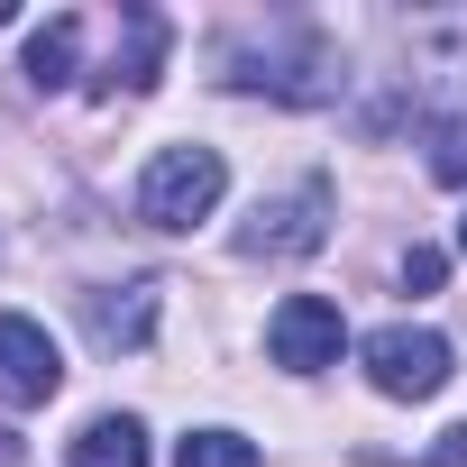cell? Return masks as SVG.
Wrapping results in <instances>:
<instances>
[{
	"mask_svg": "<svg viewBox=\"0 0 467 467\" xmlns=\"http://www.w3.org/2000/svg\"><path fill=\"white\" fill-rule=\"evenodd\" d=\"M431 467H467V421H458V431H440V449H431Z\"/></svg>",
	"mask_w": 467,
	"mask_h": 467,
	"instance_id": "obj_13",
	"label": "cell"
},
{
	"mask_svg": "<svg viewBox=\"0 0 467 467\" xmlns=\"http://www.w3.org/2000/svg\"><path fill=\"white\" fill-rule=\"evenodd\" d=\"M165 47H174V37H165V19H156V10H129V47L92 74V92H101V101H119V92H156Z\"/></svg>",
	"mask_w": 467,
	"mask_h": 467,
	"instance_id": "obj_6",
	"label": "cell"
},
{
	"mask_svg": "<svg viewBox=\"0 0 467 467\" xmlns=\"http://www.w3.org/2000/svg\"><path fill=\"white\" fill-rule=\"evenodd\" d=\"M440 275H449L440 248H412V257H403V294H440Z\"/></svg>",
	"mask_w": 467,
	"mask_h": 467,
	"instance_id": "obj_12",
	"label": "cell"
},
{
	"mask_svg": "<svg viewBox=\"0 0 467 467\" xmlns=\"http://www.w3.org/2000/svg\"><path fill=\"white\" fill-rule=\"evenodd\" d=\"M321 239H330V174H303L239 220V257H312Z\"/></svg>",
	"mask_w": 467,
	"mask_h": 467,
	"instance_id": "obj_2",
	"label": "cell"
},
{
	"mask_svg": "<svg viewBox=\"0 0 467 467\" xmlns=\"http://www.w3.org/2000/svg\"><path fill=\"white\" fill-rule=\"evenodd\" d=\"M458 257H467V220H458Z\"/></svg>",
	"mask_w": 467,
	"mask_h": 467,
	"instance_id": "obj_15",
	"label": "cell"
},
{
	"mask_svg": "<svg viewBox=\"0 0 467 467\" xmlns=\"http://www.w3.org/2000/svg\"><path fill=\"white\" fill-rule=\"evenodd\" d=\"M74 467H147V421L92 412V421L74 431Z\"/></svg>",
	"mask_w": 467,
	"mask_h": 467,
	"instance_id": "obj_8",
	"label": "cell"
},
{
	"mask_svg": "<svg viewBox=\"0 0 467 467\" xmlns=\"http://www.w3.org/2000/svg\"><path fill=\"white\" fill-rule=\"evenodd\" d=\"M358 358H367V385H376V394H394V403L440 394V385H449V367H458V358H449V339H440V330H412V321L376 330Z\"/></svg>",
	"mask_w": 467,
	"mask_h": 467,
	"instance_id": "obj_3",
	"label": "cell"
},
{
	"mask_svg": "<svg viewBox=\"0 0 467 467\" xmlns=\"http://www.w3.org/2000/svg\"><path fill=\"white\" fill-rule=\"evenodd\" d=\"M19 458H28V449H19V431H10V421H0V467H19Z\"/></svg>",
	"mask_w": 467,
	"mask_h": 467,
	"instance_id": "obj_14",
	"label": "cell"
},
{
	"mask_svg": "<svg viewBox=\"0 0 467 467\" xmlns=\"http://www.w3.org/2000/svg\"><path fill=\"white\" fill-rule=\"evenodd\" d=\"M83 321H92L101 348H147L156 339V285L147 275L138 285H101V294H83Z\"/></svg>",
	"mask_w": 467,
	"mask_h": 467,
	"instance_id": "obj_7",
	"label": "cell"
},
{
	"mask_svg": "<svg viewBox=\"0 0 467 467\" xmlns=\"http://www.w3.org/2000/svg\"><path fill=\"white\" fill-rule=\"evenodd\" d=\"M0 19H10V0H0Z\"/></svg>",
	"mask_w": 467,
	"mask_h": 467,
	"instance_id": "obj_16",
	"label": "cell"
},
{
	"mask_svg": "<svg viewBox=\"0 0 467 467\" xmlns=\"http://www.w3.org/2000/svg\"><path fill=\"white\" fill-rule=\"evenodd\" d=\"M220 192H229V156L220 147H156L147 174H138V220L192 229V220L220 211Z\"/></svg>",
	"mask_w": 467,
	"mask_h": 467,
	"instance_id": "obj_1",
	"label": "cell"
},
{
	"mask_svg": "<svg viewBox=\"0 0 467 467\" xmlns=\"http://www.w3.org/2000/svg\"><path fill=\"white\" fill-rule=\"evenodd\" d=\"M266 348H275L285 376H321V367H339L348 321H339V303H321V294H285L275 321H266Z\"/></svg>",
	"mask_w": 467,
	"mask_h": 467,
	"instance_id": "obj_4",
	"label": "cell"
},
{
	"mask_svg": "<svg viewBox=\"0 0 467 467\" xmlns=\"http://www.w3.org/2000/svg\"><path fill=\"white\" fill-rule=\"evenodd\" d=\"M56 385H65V358H56L47 321L0 312V403H56Z\"/></svg>",
	"mask_w": 467,
	"mask_h": 467,
	"instance_id": "obj_5",
	"label": "cell"
},
{
	"mask_svg": "<svg viewBox=\"0 0 467 467\" xmlns=\"http://www.w3.org/2000/svg\"><path fill=\"white\" fill-rule=\"evenodd\" d=\"M431 174L440 183H467V110H440L431 119Z\"/></svg>",
	"mask_w": 467,
	"mask_h": 467,
	"instance_id": "obj_11",
	"label": "cell"
},
{
	"mask_svg": "<svg viewBox=\"0 0 467 467\" xmlns=\"http://www.w3.org/2000/svg\"><path fill=\"white\" fill-rule=\"evenodd\" d=\"M174 467H257V440H239V431H192V440L174 449Z\"/></svg>",
	"mask_w": 467,
	"mask_h": 467,
	"instance_id": "obj_10",
	"label": "cell"
},
{
	"mask_svg": "<svg viewBox=\"0 0 467 467\" xmlns=\"http://www.w3.org/2000/svg\"><path fill=\"white\" fill-rule=\"evenodd\" d=\"M74 56H83V19H47L37 37H28V92H65L74 83Z\"/></svg>",
	"mask_w": 467,
	"mask_h": 467,
	"instance_id": "obj_9",
	"label": "cell"
}]
</instances>
